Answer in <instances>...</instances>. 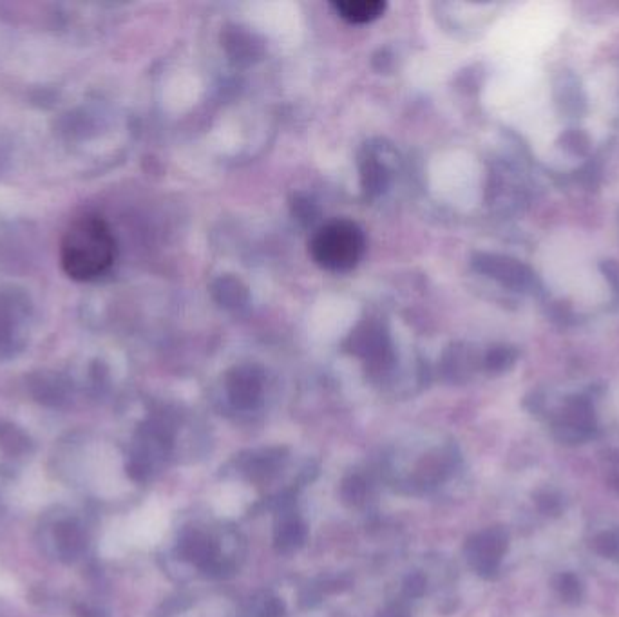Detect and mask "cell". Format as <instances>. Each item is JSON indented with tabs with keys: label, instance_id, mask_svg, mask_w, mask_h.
Returning <instances> with one entry per match:
<instances>
[{
	"label": "cell",
	"instance_id": "cell-5",
	"mask_svg": "<svg viewBox=\"0 0 619 617\" xmlns=\"http://www.w3.org/2000/svg\"><path fill=\"white\" fill-rule=\"evenodd\" d=\"M285 453L286 449H265L261 453H254L245 462L243 469H245L250 480L263 482V480H268L270 476L274 475L277 467L283 464Z\"/></svg>",
	"mask_w": 619,
	"mask_h": 617
},
{
	"label": "cell",
	"instance_id": "cell-8",
	"mask_svg": "<svg viewBox=\"0 0 619 617\" xmlns=\"http://www.w3.org/2000/svg\"><path fill=\"white\" fill-rule=\"evenodd\" d=\"M368 493L364 478L359 475L346 476L341 484V498L344 504L361 505Z\"/></svg>",
	"mask_w": 619,
	"mask_h": 617
},
{
	"label": "cell",
	"instance_id": "cell-12",
	"mask_svg": "<svg viewBox=\"0 0 619 617\" xmlns=\"http://www.w3.org/2000/svg\"><path fill=\"white\" fill-rule=\"evenodd\" d=\"M382 617H410V614H408V608L402 607V605H393L386 610V614Z\"/></svg>",
	"mask_w": 619,
	"mask_h": 617
},
{
	"label": "cell",
	"instance_id": "cell-6",
	"mask_svg": "<svg viewBox=\"0 0 619 617\" xmlns=\"http://www.w3.org/2000/svg\"><path fill=\"white\" fill-rule=\"evenodd\" d=\"M306 540V529L303 522L296 516H283L274 534V543L279 552H294L303 547Z\"/></svg>",
	"mask_w": 619,
	"mask_h": 617
},
{
	"label": "cell",
	"instance_id": "cell-4",
	"mask_svg": "<svg viewBox=\"0 0 619 617\" xmlns=\"http://www.w3.org/2000/svg\"><path fill=\"white\" fill-rule=\"evenodd\" d=\"M334 8L341 19L350 24H368L382 17L386 2L381 0H343L334 2Z\"/></svg>",
	"mask_w": 619,
	"mask_h": 617
},
{
	"label": "cell",
	"instance_id": "cell-7",
	"mask_svg": "<svg viewBox=\"0 0 619 617\" xmlns=\"http://www.w3.org/2000/svg\"><path fill=\"white\" fill-rule=\"evenodd\" d=\"M444 473H446V462H444V458L429 455L426 456V458L420 462L419 467H417L415 480H417V484L422 485V487H428V485L440 482V480L444 478Z\"/></svg>",
	"mask_w": 619,
	"mask_h": 617
},
{
	"label": "cell",
	"instance_id": "cell-11",
	"mask_svg": "<svg viewBox=\"0 0 619 617\" xmlns=\"http://www.w3.org/2000/svg\"><path fill=\"white\" fill-rule=\"evenodd\" d=\"M285 616V605L281 603V599H268L261 610V617H283Z\"/></svg>",
	"mask_w": 619,
	"mask_h": 617
},
{
	"label": "cell",
	"instance_id": "cell-2",
	"mask_svg": "<svg viewBox=\"0 0 619 617\" xmlns=\"http://www.w3.org/2000/svg\"><path fill=\"white\" fill-rule=\"evenodd\" d=\"M366 250L362 228L350 219H334L319 228L310 241V256L326 272L344 274L361 263Z\"/></svg>",
	"mask_w": 619,
	"mask_h": 617
},
{
	"label": "cell",
	"instance_id": "cell-9",
	"mask_svg": "<svg viewBox=\"0 0 619 617\" xmlns=\"http://www.w3.org/2000/svg\"><path fill=\"white\" fill-rule=\"evenodd\" d=\"M562 143L565 149L576 152V154H583V152H587V149H589L587 134L576 131V129L563 134Z\"/></svg>",
	"mask_w": 619,
	"mask_h": 617
},
{
	"label": "cell",
	"instance_id": "cell-10",
	"mask_svg": "<svg viewBox=\"0 0 619 617\" xmlns=\"http://www.w3.org/2000/svg\"><path fill=\"white\" fill-rule=\"evenodd\" d=\"M404 592L410 598H420L426 592V578L422 574H411L404 583Z\"/></svg>",
	"mask_w": 619,
	"mask_h": 617
},
{
	"label": "cell",
	"instance_id": "cell-3",
	"mask_svg": "<svg viewBox=\"0 0 619 617\" xmlns=\"http://www.w3.org/2000/svg\"><path fill=\"white\" fill-rule=\"evenodd\" d=\"M178 554L185 561L196 565L201 572L210 576H225L232 570V565L220 558L218 545L200 532H191L181 538Z\"/></svg>",
	"mask_w": 619,
	"mask_h": 617
},
{
	"label": "cell",
	"instance_id": "cell-1",
	"mask_svg": "<svg viewBox=\"0 0 619 617\" xmlns=\"http://www.w3.org/2000/svg\"><path fill=\"white\" fill-rule=\"evenodd\" d=\"M118 245L109 223L100 214L87 212L67 225L58 257L62 272L78 283L105 276L115 265Z\"/></svg>",
	"mask_w": 619,
	"mask_h": 617
}]
</instances>
